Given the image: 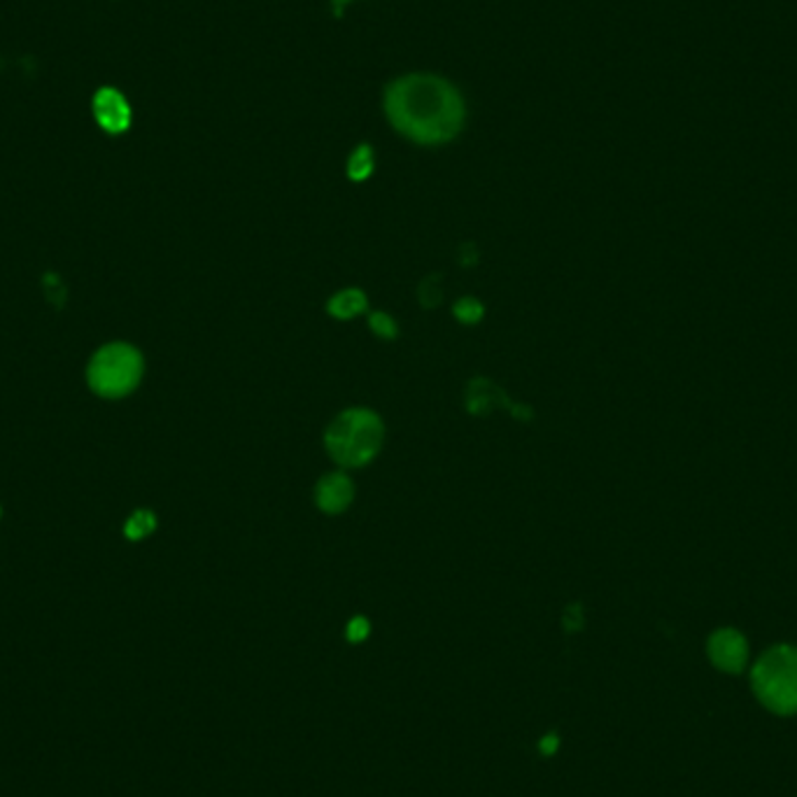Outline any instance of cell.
Returning <instances> with one entry per match:
<instances>
[{
	"label": "cell",
	"instance_id": "15",
	"mask_svg": "<svg viewBox=\"0 0 797 797\" xmlns=\"http://www.w3.org/2000/svg\"><path fill=\"white\" fill-rule=\"evenodd\" d=\"M371 634V622L367 616H353L348 620V626H345V639L350 641V644H361V641H367Z\"/></svg>",
	"mask_w": 797,
	"mask_h": 797
},
{
	"label": "cell",
	"instance_id": "11",
	"mask_svg": "<svg viewBox=\"0 0 797 797\" xmlns=\"http://www.w3.org/2000/svg\"><path fill=\"white\" fill-rule=\"evenodd\" d=\"M373 173V152L369 145H361L355 150V154L348 162V176L357 182L367 180Z\"/></svg>",
	"mask_w": 797,
	"mask_h": 797
},
{
	"label": "cell",
	"instance_id": "13",
	"mask_svg": "<svg viewBox=\"0 0 797 797\" xmlns=\"http://www.w3.org/2000/svg\"><path fill=\"white\" fill-rule=\"evenodd\" d=\"M418 299L425 308H437L443 301V287H441V275H427V278L418 287Z\"/></svg>",
	"mask_w": 797,
	"mask_h": 797
},
{
	"label": "cell",
	"instance_id": "17",
	"mask_svg": "<svg viewBox=\"0 0 797 797\" xmlns=\"http://www.w3.org/2000/svg\"><path fill=\"white\" fill-rule=\"evenodd\" d=\"M45 289H47V297H49V301H51V304H55V306H61V304H63L66 289H63V285L59 283L57 275H47V278H45Z\"/></svg>",
	"mask_w": 797,
	"mask_h": 797
},
{
	"label": "cell",
	"instance_id": "4",
	"mask_svg": "<svg viewBox=\"0 0 797 797\" xmlns=\"http://www.w3.org/2000/svg\"><path fill=\"white\" fill-rule=\"evenodd\" d=\"M145 371L143 355L129 343H108L100 348L86 369V380L96 394L106 398H121L131 394L141 383Z\"/></svg>",
	"mask_w": 797,
	"mask_h": 797
},
{
	"label": "cell",
	"instance_id": "12",
	"mask_svg": "<svg viewBox=\"0 0 797 797\" xmlns=\"http://www.w3.org/2000/svg\"><path fill=\"white\" fill-rule=\"evenodd\" d=\"M453 316L462 322V324H478L485 318V306L480 299L476 297H462L460 301H455L453 306Z\"/></svg>",
	"mask_w": 797,
	"mask_h": 797
},
{
	"label": "cell",
	"instance_id": "5",
	"mask_svg": "<svg viewBox=\"0 0 797 797\" xmlns=\"http://www.w3.org/2000/svg\"><path fill=\"white\" fill-rule=\"evenodd\" d=\"M709 661L714 663L718 671L725 674H741L749 661V644L741 632L733 628L716 630L706 641Z\"/></svg>",
	"mask_w": 797,
	"mask_h": 797
},
{
	"label": "cell",
	"instance_id": "18",
	"mask_svg": "<svg viewBox=\"0 0 797 797\" xmlns=\"http://www.w3.org/2000/svg\"><path fill=\"white\" fill-rule=\"evenodd\" d=\"M560 737H558V733H548V735H544L542 739H539V753L544 756V758H552V756H556L558 751H560Z\"/></svg>",
	"mask_w": 797,
	"mask_h": 797
},
{
	"label": "cell",
	"instance_id": "14",
	"mask_svg": "<svg viewBox=\"0 0 797 797\" xmlns=\"http://www.w3.org/2000/svg\"><path fill=\"white\" fill-rule=\"evenodd\" d=\"M369 326H371V332L383 341H392L398 334V326H396L394 318L383 313V310H376V313L369 316Z\"/></svg>",
	"mask_w": 797,
	"mask_h": 797
},
{
	"label": "cell",
	"instance_id": "7",
	"mask_svg": "<svg viewBox=\"0 0 797 797\" xmlns=\"http://www.w3.org/2000/svg\"><path fill=\"white\" fill-rule=\"evenodd\" d=\"M355 499V483L348 474H326L316 485V504L326 515H338L350 509Z\"/></svg>",
	"mask_w": 797,
	"mask_h": 797
},
{
	"label": "cell",
	"instance_id": "3",
	"mask_svg": "<svg viewBox=\"0 0 797 797\" xmlns=\"http://www.w3.org/2000/svg\"><path fill=\"white\" fill-rule=\"evenodd\" d=\"M758 702L776 716L797 714V649L782 644L760 657L751 671Z\"/></svg>",
	"mask_w": 797,
	"mask_h": 797
},
{
	"label": "cell",
	"instance_id": "2",
	"mask_svg": "<svg viewBox=\"0 0 797 797\" xmlns=\"http://www.w3.org/2000/svg\"><path fill=\"white\" fill-rule=\"evenodd\" d=\"M385 425L371 408H348L338 413L324 431L329 457L343 469H357L369 464L383 448Z\"/></svg>",
	"mask_w": 797,
	"mask_h": 797
},
{
	"label": "cell",
	"instance_id": "8",
	"mask_svg": "<svg viewBox=\"0 0 797 797\" xmlns=\"http://www.w3.org/2000/svg\"><path fill=\"white\" fill-rule=\"evenodd\" d=\"M94 115L98 119V124L108 133H121L131 124L129 103L115 90H100L94 96Z\"/></svg>",
	"mask_w": 797,
	"mask_h": 797
},
{
	"label": "cell",
	"instance_id": "16",
	"mask_svg": "<svg viewBox=\"0 0 797 797\" xmlns=\"http://www.w3.org/2000/svg\"><path fill=\"white\" fill-rule=\"evenodd\" d=\"M583 626H585V611H583V606L576 604V602L569 604L567 609L562 611V628H564V632L576 634V632L583 630Z\"/></svg>",
	"mask_w": 797,
	"mask_h": 797
},
{
	"label": "cell",
	"instance_id": "10",
	"mask_svg": "<svg viewBox=\"0 0 797 797\" xmlns=\"http://www.w3.org/2000/svg\"><path fill=\"white\" fill-rule=\"evenodd\" d=\"M154 530H157V518H154L152 511H135L124 525V534L131 542L145 539V536L152 534Z\"/></svg>",
	"mask_w": 797,
	"mask_h": 797
},
{
	"label": "cell",
	"instance_id": "9",
	"mask_svg": "<svg viewBox=\"0 0 797 797\" xmlns=\"http://www.w3.org/2000/svg\"><path fill=\"white\" fill-rule=\"evenodd\" d=\"M369 297L357 287L341 289L326 301V313L336 320H355L357 316L367 313Z\"/></svg>",
	"mask_w": 797,
	"mask_h": 797
},
{
	"label": "cell",
	"instance_id": "1",
	"mask_svg": "<svg viewBox=\"0 0 797 797\" xmlns=\"http://www.w3.org/2000/svg\"><path fill=\"white\" fill-rule=\"evenodd\" d=\"M385 110L396 131L423 145L455 138L464 121V103L448 82L435 75L396 80L385 96Z\"/></svg>",
	"mask_w": 797,
	"mask_h": 797
},
{
	"label": "cell",
	"instance_id": "6",
	"mask_svg": "<svg viewBox=\"0 0 797 797\" xmlns=\"http://www.w3.org/2000/svg\"><path fill=\"white\" fill-rule=\"evenodd\" d=\"M497 408H507L511 411L515 418L520 420H532V411L515 406L509 402V396L504 394L499 385H495L492 380L488 378H474L469 388H466V411L472 415H488Z\"/></svg>",
	"mask_w": 797,
	"mask_h": 797
}]
</instances>
